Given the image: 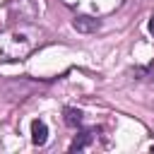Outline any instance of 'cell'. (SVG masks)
Listing matches in <instances>:
<instances>
[{
    "mask_svg": "<svg viewBox=\"0 0 154 154\" xmlns=\"http://www.w3.org/2000/svg\"><path fill=\"white\" fill-rule=\"evenodd\" d=\"M46 140H48V125L36 118V120L31 123V142H34L36 147H43Z\"/></svg>",
    "mask_w": 154,
    "mask_h": 154,
    "instance_id": "4",
    "label": "cell"
},
{
    "mask_svg": "<svg viewBox=\"0 0 154 154\" xmlns=\"http://www.w3.org/2000/svg\"><path fill=\"white\" fill-rule=\"evenodd\" d=\"M36 31L26 29H7L0 31V63H14L24 60L34 48H36Z\"/></svg>",
    "mask_w": 154,
    "mask_h": 154,
    "instance_id": "1",
    "label": "cell"
},
{
    "mask_svg": "<svg viewBox=\"0 0 154 154\" xmlns=\"http://www.w3.org/2000/svg\"><path fill=\"white\" fill-rule=\"evenodd\" d=\"M96 130H84V132H79L75 140H72V144H70V152H79V149H87L94 140H96Z\"/></svg>",
    "mask_w": 154,
    "mask_h": 154,
    "instance_id": "5",
    "label": "cell"
},
{
    "mask_svg": "<svg viewBox=\"0 0 154 154\" xmlns=\"http://www.w3.org/2000/svg\"><path fill=\"white\" fill-rule=\"evenodd\" d=\"M79 123H82V111L79 108H65V125L79 128Z\"/></svg>",
    "mask_w": 154,
    "mask_h": 154,
    "instance_id": "6",
    "label": "cell"
},
{
    "mask_svg": "<svg viewBox=\"0 0 154 154\" xmlns=\"http://www.w3.org/2000/svg\"><path fill=\"white\" fill-rule=\"evenodd\" d=\"M149 34L154 36V14H152V19H149Z\"/></svg>",
    "mask_w": 154,
    "mask_h": 154,
    "instance_id": "7",
    "label": "cell"
},
{
    "mask_svg": "<svg viewBox=\"0 0 154 154\" xmlns=\"http://www.w3.org/2000/svg\"><path fill=\"white\" fill-rule=\"evenodd\" d=\"M65 5H70V7H77V5H84V2H89L96 12H108V10H113V7H118L120 5V0H63Z\"/></svg>",
    "mask_w": 154,
    "mask_h": 154,
    "instance_id": "3",
    "label": "cell"
},
{
    "mask_svg": "<svg viewBox=\"0 0 154 154\" xmlns=\"http://www.w3.org/2000/svg\"><path fill=\"white\" fill-rule=\"evenodd\" d=\"M72 26H75L79 34H94V31H99L101 22H99L96 17H91V14H77V17L72 19Z\"/></svg>",
    "mask_w": 154,
    "mask_h": 154,
    "instance_id": "2",
    "label": "cell"
}]
</instances>
